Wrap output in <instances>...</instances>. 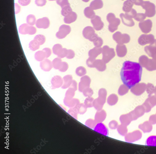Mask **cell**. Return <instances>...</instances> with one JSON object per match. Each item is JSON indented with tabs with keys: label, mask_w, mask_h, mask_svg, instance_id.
I'll return each instance as SVG.
<instances>
[{
	"label": "cell",
	"mask_w": 156,
	"mask_h": 154,
	"mask_svg": "<svg viewBox=\"0 0 156 154\" xmlns=\"http://www.w3.org/2000/svg\"><path fill=\"white\" fill-rule=\"evenodd\" d=\"M143 69L138 62L129 61L125 62L120 73L124 84L131 89L141 81Z\"/></svg>",
	"instance_id": "1"
},
{
	"label": "cell",
	"mask_w": 156,
	"mask_h": 154,
	"mask_svg": "<svg viewBox=\"0 0 156 154\" xmlns=\"http://www.w3.org/2000/svg\"><path fill=\"white\" fill-rule=\"evenodd\" d=\"M145 10V14L148 18H152L156 14V7L153 3L149 1H144L141 6Z\"/></svg>",
	"instance_id": "2"
},
{
	"label": "cell",
	"mask_w": 156,
	"mask_h": 154,
	"mask_svg": "<svg viewBox=\"0 0 156 154\" xmlns=\"http://www.w3.org/2000/svg\"><path fill=\"white\" fill-rule=\"evenodd\" d=\"M53 64L50 60L46 59L40 63L41 68L45 71H49L52 68Z\"/></svg>",
	"instance_id": "3"
},
{
	"label": "cell",
	"mask_w": 156,
	"mask_h": 154,
	"mask_svg": "<svg viewBox=\"0 0 156 154\" xmlns=\"http://www.w3.org/2000/svg\"><path fill=\"white\" fill-rule=\"evenodd\" d=\"M152 22L150 20L144 21L139 23V26L141 29H145L146 27L150 29L151 27Z\"/></svg>",
	"instance_id": "4"
},
{
	"label": "cell",
	"mask_w": 156,
	"mask_h": 154,
	"mask_svg": "<svg viewBox=\"0 0 156 154\" xmlns=\"http://www.w3.org/2000/svg\"><path fill=\"white\" fill-rule=\"evenodd\" d=\"M35 57L36 60L39 61H42L46 58L45 54L43 50L36 52L35 54Z\"/></svg>",
	"instance_id": "5"
},
{
	"label": "cell",
	"mask_w": 156,
	"mask_h": 154,
	"mask_svg": "<svg viewBox=\"0 0 156 154\" xmlns=\"http://www.w3.org/2000/svg\"><path fill=\"white\" fill-rule=\"evenodd\" d=\"M133 5V0H128L125 3L124 10L126 12L131 11Z\"/></svg>",
	"instance_id": "6"
},
{
	"label": "cell",
	"mask_w": 156,
	"mask_h": 154,
	"mask_svg": "<svg viewBox=\"0 0 156 154\" xmlns=\"http://www.w3.org/2000/svg\"><path fill=\"white\" fill-rule=\"evenodd\" d=\"M40 44L36 40H32L29 44V48L33 51H35L40 48Z\"/></svg>",
	"instance_id": "7"
},
{
	"label": "cell",
	"mask_w": 156,
	"mask_h": 154,
	"mask_svg": "<svg viewBox=\"0 0 156 154\" xmlns=\"http://www.w3.org/2000/svg\"><path fill=\"white\" fill-rule=\"evenodd\" d=\"M52 64L55 69H60L61 66V60L60 58H56L53 60Z\"/></svg>",
	"instance_id": "8"
},
{
	"label": "cell",
	"mask_w": 156,
	"mask_h": 154,
	"mask_svg": "<svg viewBox=\"0 0 156 154\" xmlns=\"http://www.w3.org/2000/svg\"><path fill=\"white\" fill-rule=\"evenodd\" d=\"M146 16L145 14L142 13H139L136 14L134 18L138 22H142L146 18Z\"/></svg>",
	"instance_id": "9"
},
{
	"label": "cell",
	"mask_w": 156,
	"mask_h": 154,
	"mask_svg": "<svg viewBox=\"0 0 156 154\" xmlns=\"http://www.w3.org/2000/svg\"><path fill=\"white\" fill-rule=\"evenodd\" d=\"M147 144L148 145L156 146V136L149 137L147 140Z\"/></svg>",
	"instance_id": "10"
},
{
	"label": "cell",
	"mask_w": 156,
	"mask_h": 154,
	"mask_svg": "<svg viewBox=\"0 0 156 154\" xmlns=\"http://www.w3.org/2000/svg\"><path fill=\"white\" fill-rule=\"evenodd\" d=\"M61 46L59 44L55 45L53 48V52L55 55H58L61 51Z\"/></svg>",
	"instance_id": "11"
},
{
	"label": "cell",
	"mask_w": 156,
	"mask_h": 154,
	"mask_svg": "<svg viewBox=\"0 0 156 154\" xmlns=\"http://www.w3.org/2000/svg\"><path fill=\"white\" fill-rule=\"evenodd\" d=\"M43 50L44 51L45 54L46 58L49 57L51 55V50L49 48H45Z\"/></svg>",
	"instance_id": "12"
},
{
	"label": "cell",
	"mask_w": 156,
	"mask_h": 154,
	"mask_svg": "<svg viewBox=\"0 0 156 154\" xmlns=\"http://www.w3.org/2000/svg\"><path fill=\"white\" fill-rule=\"evenodd\" d=\"M137 12L136 10L132 9L131 11L129 14H127V15L132 18H134L135 16L136 15Z\"/></svg>",
	"instance_id": "13"
},
{
	"label": "cell",
	"mask_w": 156,
	"mask_h": 154,
	"mask_svg": "<svg viewBox=\"0 0 156 154\" xmlns=\"http://www.w3.org/2000/svg\"><path fill=\"white\" fill-rule=\"evenodd\" d=\"M134 4L137 6H141L143 5L144 1L143 0H133Z\"/></svg>",
	"instance_id": "14"
}]
</instances>
